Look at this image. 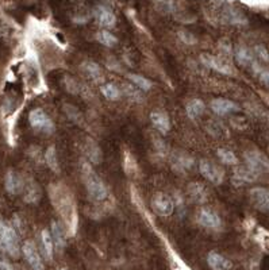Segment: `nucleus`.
Listing matches in <instances>:
<instances>
[{"label":"nucleus","mask_w":269,"mask_h":270,"mask_svg":"<svg viewBox=\"0 0 269 270\" xmlns=\"http://www.w3.org/2000/svg\"><path fill=\"white\" fill-rule=\"evenodd\" d=\"M50 195H52L53 204L56 205V209L64 217L68 230L71 231V234H73L76 230L77 216H76L75 201H73L71 192L64 185L57 184L50 188Z\"/></svg>","instance_id":"f257e3e1"},{"label":"nucleus","mask_w":269,"mask_h":270,"mask_svg":"<svg viewBox=\"0 0 269 270\" xmlns=\"http://www.w3.org/2000/svg\"><path fill=\"white\" fill-rule=\"evenodd\" d=\"M81 174H83V181L85 184V188H87L88 195L91 196L92 200L103 201L108 195L107 188L88 162H83Z\"/></svg>","instance_id":"f03ea898"},{"label":"nucleus","mask_w":269,"mask_h":270,"mask_svg":"<svg viewBox=\"0 0 269 270\" xmlns=\"http://www.w3.org/2000/svg\"><path fill=\"white\" fill-rule=\"evenodd\" d=\"M0 250L13 258H18L21 254L19 238L15 230L3 220H0Z\"/></svg>","instance_id":"7ed1b4c3"},{"label":"nucleus","mask_w":269,"mask_h":270,"mask_svg":"<svg viewBox=\"0 0 269 270\" xmlns=\"http://www.w3.org/2000/svg\"><path fill=\"white\" fill-rule=\"evenodd\" d=\"M29 122L34 130L41 131V132H45V134H52L56 130L53 120L41 108H35V110L30 111Z\"/></svg>","instance_id":"20e7f679"},{"label":"nucleus","mask_w":269,"mask_h":270,"mask_svg":"<svg viewBox=\"0 0 269 270\" xmlns=\"http://www.w3.org/2000/svg\"><path fill=\"white\" fill-rule=\"evenodd\" d=\"M244 158L245 162H246V166L252 169L253 172H256L257 174L269 172L268 157L262 154L261 152H258V150H248V152H245Z\"/></svg>","instance_id":"39448f33"},{"label":"nucleus","mask_w":269,"mask_h":270,"mask_svg":"<svg viewBox=\"0 0 269 270\" xmlns=\"http://www.w3.org/2000/svg\"><path fill=\"white\" fill-rule=\"evenodd\" d=\"M152 209L158 216H170L174 212L173 200L164 192H156L152 197Z\"/></svg>","instance_id":"423d86ee"},{"label":"nucleus","mask_w":269,"mask_h":270,"mask_svg":"<svg viewBox=\"0 0 269 270\" xmlns=\"http://www.w3.org/2000/svg\"><path fill=\"white\" fill-rule=\"evenodd\" d=\"M199 170L202 173L204 178H207L210 183L215 185H219L223 183L225 172L223 169L219 168L218 165L208 160H200L199 161Z\"/></svg>","instance_id":"0eeeda50"},{"label":"nucleus","mask_w":269,"mask_h":270,"mask_svg":"<svg viewBox=\"0 0 269 270\" xmlns=\"http://www.w3.org/2000/svg\"><path fill=\"white\" fill-rule=\"evenodd\" d=\"M234 58H236V61L238 65L245 66V68H250L253 69L256 73H258L261 70L260 65L257 64L256 57H254V54H253L252 50H249L248 48H245V46H238L234 52Z\"/></svg>","instance_id":"6e6552de"},{"label":"nucleus","mask_w":269,"mask_h":270,"mask_svg":"<svg viewBox=\"0 0 269 270\" xmlns=\"http://www.w3.org/2000/svg\"><path fill=\"white\" fill-rule=\"evenodd\" d=\"M22 253L25 255L26 261L33 267V270H43V262L41 259V255L38 253L37 247L31 241H26L22 246Z\"/></svg>","instance_id":"1a4fd4ad"},{"label":"nucleus","mask_w":269,"mask_h":270,"mask_svg":"<svg viewBox=\"0 0 269 270\" xmlns=\"http://www.w3.org/2000/svg\"><path fill=\"white\" fill-rule=\"evenodd\" d=\"M250 201L258 211L269 212V189L256 187L250 189Z\"/></svg>","instance_id":"9d476101"},{"label":"nucleus","mask_w":269,"mask_h":270,"mask_svg":"<svg viewBox=\"0 0 269 270\" xmlns=\"http://www.w3.org/2000/svg\"><path fill=\"white\" fill-rule=\"evenodd\" d=\"M198 223L200 226L206 227V229L218 230L222 227V219H220V216L210 208L200 209V212L198 215Z\"/></svg>","instance_id":"9b49d317"},{"label":"nucleus","mask_w":269,"mask_h":270,"mask_svg":"<svg viewBox=\"0 0 269 270\" xmlns=\"http://www.w3.org/2000/svg\"><path fill=\"white\" fill-rule=\"evenodd\" d=\"M211 110L219 116H226V115L232 114L240 111V106L237 103L228 100V99H214L210 104Z\"/></svg>","instance_id":"f8f14e48"},{"label":"nucleus","mask_w":269,"mask_h":270,"mask_svg":"<svg viewBox=\"0 0 269 270\" xmlns=\"http://www.w3.org/2000/svg\"><path fill=\"white\" fill-rule=\"evenodd\" d=\"M5 185L7 192H9L10 195H19V193L23 192V189H25V181H23V178H22L17 172H14V170H9V172H7L5 178Z\"/></svg>","instance_id":"ddd939ff"},{"label":"nucleus","mask_w":269,"mask_h":270,"mask_svg":"<svg viewBox=\"0 0 269 270\" xmlns=\"http://www.w3.org/2000/svg\"><path fill=\"white\" fill-rule=\"evenodd\" d=\"M200 61L203 62L206 66L216 70V72H219V73L232 74V66L226 64L222 58L215 57V56H210V54H202L200 56Z\"/></svg>","instance_id":"4468645a"},{"label":"nucleus","mask_w":269,"mask_h":270,"mask_svg":"<svg viewBox=\"0 0 269 270\" xmlns=\"http://www.w3.org/2000/svg\"><path fill=\"white\" fill-rule=\"evenodd\" d=\"M172 166L174 172L183 174L194 166V160L186 153H174L172 157Z\"/></svg>","instance_id":"2eb2a0df"},{"label":"nucleus","mask_w":269,"mask_h":270,"mask_svg":"<svg viewBox=\"0 0 269 270\" xmlns=\"http://www.w3.org/2000/svg\"><path fill=\"white\" fill-rule=\"evenodd\" d=\"M150 120L156 130H158L161 134H168L170 130V120L168 114L162 111H154L150 114Z\"/></svg>","instance_id":"dca6fc26"},{"label":"nucleus","mask_w":269,"mask_h":270,"mask_svg":"<svg viewBox=\"0 0 269 270\" xmlns=\"http://www.w3.org/2000/svg\"><path fill=\"white\" fill-rule=\"evenodd\" d=\"M95 17H96V19H98V22H99V25L106 27V29L115 26V22H116L115 14L112 13L110 9H107V7H104V6L96 7Z\"/></svg>","instance_id":"f3484780"},{"label":"nucleus","mask_w":269,"mask_h":270,"mask_svg":"<svg viewBox=\"0 0 269 270\" xmlns=\"http://www.w3.org/2000/svg\"><path fill=\"white\" fill-rule=\"evenodd\" d=\"M207 263L212 270H230L232 269V262L228 258L220 255L216 251H211L207 255Z\"/></svg>","instance_id":"a211bd4d"},{"label":"nucleus","mask_w":269,"mask_h":270,"mask_svg":"<svg viewBox=\"0 0 269 270\" xmlns=\"http://www.w3.org/2000/svg\"><path fill=\"white\" fill-rule=\"evenodd\" d=\"M256 172H253L252 169L248 168V166H237L234 169V177L233 180L238 183V184H244V183H253V181L257 180Z\"/></svg>","instance_id":"6ab92c4d"},{"label":"nucleus","mask_w":269,"mask_h":270,"mask_svg":"<svg viewBox=\"0 0 269 270\" xmlns=\"http://www.w3.org/2000/svg\"><path fill=\"white\" fill-rule=\"evenodd\" d=\"M204 110H206V106H204V103L200 99H192V100L187 103L186 106L187 116L192 119V120L200 118L204 114Z\"/></svg>","instance_id":"aec40b11"},{"label":"nucleus","mask_w":269,"mask_h":270,"mask_svg":"<svg viewBox=\"0 0 269 270\" xmlns=\"http://www.w3.org/2000/svg\"><path fill=\"white\" fill-rule=\"evenodd\" d=\"M188 193H190L191 199L196 203H204L207 200V189L200 183H191L190 187H188Z\"/></svg>","instance_id":"412c9836"},{"label":"nucleus","mask_w":269,"mask_h":270,"mask_svg":"<svg viewBox=\"0 0 269 270\" xmlns=\"http://www.w3.org/2000/svg\"><path fill=\"white\" fill-rule=\"evenodd\" d=\"M52 238H53L54 245L57 246V249H64L65 246V230L58 221H52Z\"/></svg>","instance_id":"4be33fe9"},{"label":"nucleus","mask_w":269,"mask_h":270,"mask_svg":"<svg viewBox=\"0 0 269 270\" xmlns=\"http://www.w3.org/2000/svg\"><path fill=\"white\" fill-rule=\"evenodd\" d=\"M42 239V247H43V253H45L46 259L52 261L53 259V249H54V242L52 238V234L48 230H43L41 234Z\"/></svg>","instance_id":"5701e85b"},{"label":"nucleus","mask_w":269,"mask_h":270,"mask_svg":"<svg viewBox=\"0 0 269 270\" xmlns=\"http://www.w3.org/2000/svg\"><path fill=\"white\" fill-rule=\"evenodd\" d=\"M25 200L27 203H35V201L39 200L41 197V191L37 187V184H34L30 181L29 184H25Z\"/></svg>","instance_id":"b1692460"},{"label":"nucleus","mask_w":269,"mask_h":270,"mask_svg":"<svg viewBox=\"0 0 269 270\" xmlns=\"http://www.w3.org/2000/svg\"><path fill=\"white\" fill-rule=\"evenodd\" d=\"M87 156L92 164H99L100 160H102V152H100L99 146L91 140H88Z\"/></svg>","instance_id":"393cba45"},{"label":"nucleus","mask_w":269,"mask_h":270,"mask_svg":"<svg viewBox=\"0 0 269 270\" xmlns=\"http://www.w3.org/2000/svg\"><path fill=\"white\" fill-rule=\"evenodd\" d=\"M100 91L104 95V98L108 99V100H118L120 98V89L115 84H111V82L102 85Z\"/></svg>","instance_id":"a878e982"},{"label":"nucleus","mask_w":269,"mask_h":270,"mask_svg":"<svg viewBox=\"0 0 269 270\" xmlns=\"http://www.w3.org/2000/svg\"><path fill=\"white\" fill-rule=\"evenodd\" d=\"M218 157H219V160L223 162L225 165H238V158L232 150H229V149L220 148L218 149Z\"/></svg>","instance_id":"bb28decb"},{"label":"nucleus","mask_w":269,"mask_h":270,"mask_svg":"<svg viewBox=\"0 0 269 270\" xmlns=\"http://www.w3.org/2000/svg\"><path fill=\"white\" fill-rule=\"evenodd\" d=\"M45 161L48 166H49L53 172L57 173L60 170V166H58V161H57V152H56V148L54 146H50L45 153Z\"/></svg>","instance_id":"cd10ccee"},{"label":"nucleus","mask_w":269,"mask_h":270,"mask_svg":"<svg viewBox=\"0 0 269 270\" xmlns=\"http://www.w3.org/2000/svg\"><path fill=\"white\" fill-rule=\"evenodd\" d=\"M96 38H98V41H99L102 45L107 46V48H112V46H115L116 43H118V39H116L115 35H112L107 30L99 31L98 35H96Z\"/></svg>","instance_id":"c85d7f7f"},{"label":"nucleus","mask_w":269,"mask_h":270,"mask_svg":"<svg viewBox=\"0 0 269 270\" xmlns=\"http://www.w3.org/2000/svg\"><path fill=\"white\" fill-rule=\"evenodd\" d=\"M128 78H130L140 89L145 91V92H148V91L152 88V85H153L150 80H148V78L144 77V76H140V74H128Z\"/></svg>","instance_id":"c756f323"},{"label":"nucleus","mask_w":269,"mask_h":270,"mask_svg":"<svg viewBox=\"0 0 269 270\" xmlns=\"http://www.w3.org/2000/svg\"><path fill=\"white\" fill-rule=\"evenodd\" d=\"M83 70L92 78H99L102 76L100 66L94 61H85L83 64Z\"/></svg>","instance_id":"7c9ffc66"},{"label":"nucleus","mask_w":269,"mask_h":270,"mask_svg":"<svg viewBox=\"0 0 269 270\" xmlns=\"http://www.w3.org/2000/svg\"><path fill=\"white\" fill-rule=\"evenodd\" d=\"M253 54H254V57H256V60H258V61L266 62V64L269 62L268 50L265 49L262 45L254 46V49H253Z\"/></svg>","instance_id":"2f4dec72"},{"label":"nucleus","mask_w":269,"mask_h":270,"mask_svg":"<svg viewBox=\"0 0 269 270\" xmlns=\"http://www.w3.org/2000/svg\"><path fill=\"white\" fill-rule=\"evenodd\" d=\"M123 88L124 95H126L130 100H132V102H141L142 98L141 94L138 92V89H136L132 85H123Z\"/></svg>","instance_id":"473e14b6"},{"label":"nucleus","mask_w":269,"mask_h":270,"mask_svg":"<svg viewBox=\"0 0 269 270\" xmlns=\"http://www.w3.org/2000/svg\"><path fill=\"white\" fill-rule=\"evenodd\" d=\"M258 77H260V81L262 82L265 86H268L269 88V70L261 69L260 72H258Z\"/></svg>","instance_id":"72a5a7b5"},{"label":"nucleus","mask_w":269,"mask_h":270,"mask_svg":"<svg viewBox=\"0 0 269 270\" xmlns=\"http://www.w3.org/2000/svg\"><path fill=\"white\" fill-rule=\"evenodd\" d=\"M0 267L3 270H13L11 265L7 261H5V259H0Z\"/></svg>","instance_id":"f704fd0d"},{"label":"nucleus","mask_w":269,"mask_h":270,"mask_svg":"<svg viewBox=\"0 0 269 270\" xmlns=\"http://www.w3.org/2000/svg\"><path fill=\"white\" fill-rule=\"evenodd\" d=\"M60 270H66V269H65V267H62V269H60Z\"/></svg>","instance_id":"c9c22d12"}]
</instances>
